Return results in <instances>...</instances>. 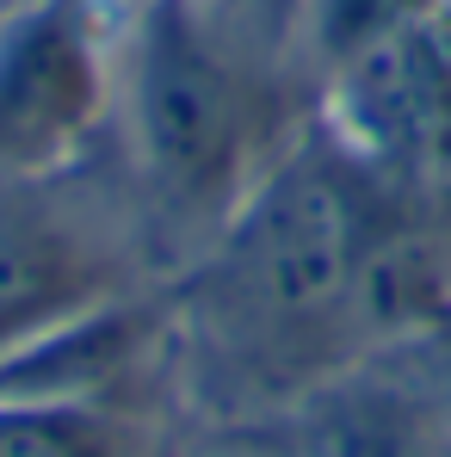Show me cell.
I'll list each match as a JSON object with an SVG mask.
<instances>
[{
    "label": "cell",
    "mask_w": 451,
    "mask_h": 457,
    "mask_svg": "<svg viewBox=\"0 0 451 457\" xmlns=\"http://www.w3.org/2000/svg\"><path fill=\"white\" fill-rule=\"evenodd\" d=\"M260 37L229 0H130L112 31L105 149L155 241L186 260L279 154Z\"/></svg>",
    "instance_id": "cell-1"
},
{
    "label": "cell",
    "mask_w": 451,
    "mask_h": 457,
    "mask_svg": "<svg viewBox=\"0 0 451 457\" xmlns=\"http://www.w3.org/2000/svg\"><path fill=\"white\" fill-rule=\"evenodd\" d=\"M396 192L322 124L285 137L241 204L186 260L180 309L223 346L297 353L359 340V291Z\"/></svg>",
    "instance_id": "cell-2"
},
{
    "label": "cell",
    "mask_w": 451,
    "mask_h": 457,
    "mask_svg": "<svg viewBox=\"0 0 451 457\" xmlns=\"http://www.w3.org/2000/svg\"><path fill=\"white\" fill-rule=\"evenodd\" d=\"M149 228L118 161L0 173V371L99 321L137 285Z\"/></svg>",
    "instance_id": "cell-3"
},
{
    "label": "cell",
    "mask_w": 451,
    "mask_h": 457,
    "mask_svg": "<svg viewBox=\"0 0 451 457\" xmlns=\"http://www.w3.org/2000/svg\"><path fill=\"white\" fill-rule=\"evenodd\" d=\"M315 124L402 198L451 204V0H421L322 69Z\"/></svg>",
    "instance_id": "cell-4"
},
{
    "label": "cell",
    "mask_w": 451,
    "mask_h": 457,
    "mask_svg": "<svg viewBox=\"0 0 451 457\" xmlns=\"http://www.w3.org/2000/svg\"><path fill=\"white\" fill-rule=\"evenodd\" d=\"M112 31L99 0L0 6V173H50L105 149Z\"/></svg>",
    "instance_id": "cell-5"
},
{
    "label": "cell",
    "mask_w": 451,
    "mask_h": 457,
    "mask_svg": "<svg viewBox=\"0 0 451 457\" xmlns=\"http://www.w3.org/2000/svg\"><path fill=\"white\" fill-rule=\"evenodd\" d=\"M0 457H105L99 414L75 395L6 389L0 395Z\"/></svg>",
    "instance_id": "cell-6"
},
{
    "label": "cell",
    "mask_w": 451,
    "mask_h": 457,
    "mask_svg": "<svg viewBox=\"0 0 451 457\" xmlns=\"http://www.w3.org/2000/svg\"><path fill=\"white\" fill-rule=\"evenodd\" d=\"M328 457H451V427L414 408H359L334 427Z\"/></svg>",
    "instance_id": "cell-7"
}]
</instances>
